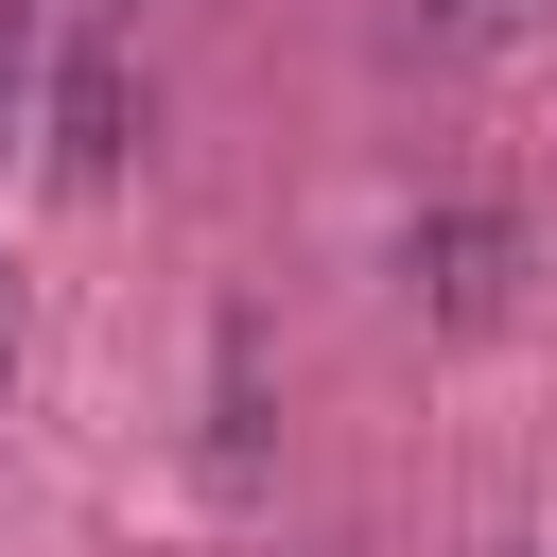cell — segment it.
<instances>
[{
	"label": "cell",
	"instance_id": "obj_1",
	"mask_svg": "<svg viewBox=\"0 0 557 557\" xmlns=\"http://www.w3.org/2000/svg\"><path fill=\"white\" fill-rule=\"evenodd\" d=\"M400 296H418L435 331H487V313L522 296V209H487V191L418 209V226H400Z\"/></svg>",
	"mask_w": 557,
	"mask_h": 557
},
{
	"label": "cell",
	"instance_id": "obj_2",
	"mask_svg": "<svg viewBox=\"0 0 557 557\" xmlns=\"http://www.w3.org/2000/svg\"><path fill=\"white\" fill-rule=\"evenodd\" d=\"M122 157H139V87H122V52H104V35H70V70H52V174H70V191H104Z\"/></svg>",
	"mask_w": 557,
	"mask_h": 557
},
{
	"label": "cell",
	"instance_id": "obj_3",
	"mask_svg": "<svg viewBox=\"0 0 557 557\" xmlns=\"http://www.w3.org/2000/svg\"><path fill=\"white\" fill-rule=\"evenodd\" d=\"M522 17H540V0H418V35H435V52H505Z\"/></svg>",
	"mask_w": 557,
	"mask_h": 557
},
{
	"label": "cell",
	"instance_id": "obj_4",
	"mask_svg": "<svg viewBox=\"0 0 557 557\" xmlns=\"http://www.w3.org/2000/svg\"><path fill=\"white\" fill-rule=\"evenodd\" d=\"M0 122H17V17H0Z\"/></svg>",
	"mask_w": 557,
	"mask_h": 557
},
{
	"label": "cell",
	"instance_id": "obj_5",
	"mask_svg": "<svg viewBox=\"0 0 557 557\" xmlns=\"http://www.w3.org/2000/svg\"><path fill=\"white\" fill-rule=\"evenodd\" d=\"M0 366H17V296H0Z\"/></svg>",
	"mask_w": 557,
	"mask_h": 557
}]
</instances>
